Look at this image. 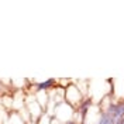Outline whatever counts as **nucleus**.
I'll return each mask as SVG.
<instances>
[{
  "mask_svg": "<svg viewBox=\"0 0 124 124\" xmlns=\"http://www.w3.org/2000/svg\"><path fill=\"white\" fill-rule=\"evenodd\" d=\"M54 79H48L45 82H42V83H38V90H42V89H46V87H49V86L54 85Z\"/></svg>",
  "mask_w": 124,
  "mask_h": 124,
  "instance_id": "obj_1",
  "label": "nucleus"
},
{
  "mask_svg": "<svg viewBox=\"0 0 124 124\" xmlns=\"http://www.w3.org/2000/svg\"><path fill=\"white\" fill-rule=\"evenodd\" d=\"M118 124H124V117L121 118V120H120V121H118Z\"/></svg>",
  "mask_w": 124,
  "mask_h": 124,
  "instance_id": "obj_3",
  "label": "nucleus"
},
{
  "mask_svg": "<svg viewBox=\"0 0 124 124\" xmlns=\"http://www.w3.org/2000/svg\"><path fill=\"white\" fill-rule=\"evenodd\" d=\"M99 124H113V121H111V117L108 116V114H103L100 118V121H99Z\"/></svg>",
  "mask_w": 124,
  "mask_h": 124,
  "instance_id": "obj_2",
  "label": "nucleus"
}]
</instances>
